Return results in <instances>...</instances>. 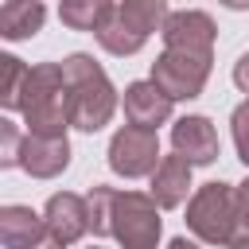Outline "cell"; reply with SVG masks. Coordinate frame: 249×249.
Returning a JSON list of instances; mask_svg holds the SVG:
<instances>
[{"label": "cell", "mask_w": 249, "mask_h": 249, "mask_svg": "<svg viewBox=\"0 0 249 249\" xmlns=\"http://www.w3.org/2000/svg\"><path fill=\"white\" fill-rule=\"evenodd\" d=\"M62 78H66V93H70V121L86 132L101 128L113 113V89H109L101 66H93L89 54H70L62 62Z\"/></svg>", "instance_id": "1"}, {"label": "cell", "mask_w": 249, "mask_h": 249, "mask_svg": "<svg viewBox=\"0 0 249 249\" xmlns=\"http://www.w3.org/2000/svg\"><path fill=\"white\" fill-rule=\"evenodd\" d=\"M163 12H167L163 4H109V16L101 19L97 39L113 54H132L148 39V31L163 19Z\"/></svg>", "instance_id": "2"}, {"label": "cell", "mask_w": 249, "mask_h": 249, "mask_svg": "<svg viewBox=\"0 0 249 249\" xmlns=\"http://www.w3.org/2000/svg\"><path fill=\"white\" fill-rule=\"evenodd\" d=\"M117 241L124 249H152L156 237H160V218H156V206L144 198V195H117L113 198V226Z\"/></svg>", "instance_id": "3"}, {"label": "cell", "mask_w": 249, "mask_h": 249, "mask_svg": "<svg viewBox=\"0 0 249 249\" xmlns=\"http://www.w3.org/2000/svg\"><path fill=\"white\" fill-rule=\"evenodd\" d=\"M237 222V202L226 183H210L195 202H191V226L206 241H230Z\"/></svg>", "instance_id": "4"}, {"label": "cell", "mask_w": 249, "mask_h": 249, "mask_svg": "<svg viewBox=\"0 0 249 249\" xmlns=\"http://www.w3.org/2000/svg\"><path fill=\"white\" fill-rule=\"evenodd\" d=\"M206 70H210V54H191V51H167L156 70H152V82L167 93V97H195L206 82Z\"/></svg>", "instance_id": "5"}, {"label": "cell", "mask_w": 249, "mask_h": 249, "mask_svg": "<svg viewBox=\"0 0 249 249\" xmlns=\"http://www.w3.org/2000/svg\"><path fill=\"white\" fill-rule=\"evenodd\" d=\"M156 156H160L156 152V132L136 128V124H128L124 132H117L113 148H109V163L121 175H144V171H152Z\"/></svg>", "instance_id": "6"}, {"label": "cell", "mask_w": 249, "mask_h": 249, "mask_svg": "<svg viewBox=\"0 0 249 249\" xmlns=\"http://www.w3.org/2000/svg\"><path fill=\"white\" fill-rule=\"evenodd\" d=\"M167 51H191V54H210L214 43V23L206 12H175L163 23Z\"/></svg>", "instance_id": "7"}, {"label": "cell", "mask_w": 249, "mask_h": 249, "mask_svg": "<svg viewBox=\"0 0 249 249\" xmlns=\"http://www.w3.org/2000/svg\"><path fill=\"white\" fill-rule=\"evenodd\" d=\"M124 113H128V121L136 124V128H156L167 113H171V97L156 86V82H132L128 89H124Z\"/></svg>", "instance_id": "8"}, {"label": "cell", "mask_w": 249, "mask_h": 249, "mask_svg": "<svg viewBox=\"0 0 249 249\" xmlns=\"http://www.w3.org/2000/svg\"><path fill=\"white\" fill-rule=\"evenodd\" d=\"M89 226V210L82 206L78 195H54L47 202V230L54 237V245H66L74 237H82Z\"/></svg>", "instance_id": "9"}, {"label": "cell", "mask_w": 249, "mask_h": 249, "mask_svg": "<svg viewBox=\"0 0 249 249\" xmlns=\"http://www.w3.org/2000/svg\"><path fill=\"white\" fill-rule=\"evenodd\" d=\"M175 148L183 160H195V163H210L218 156V132L210 128L206 117H183L175 124Z\"/></svg>", "instance_id": "10"}, {"label": "cell", "mask_w": 249, "mask_h": 249, "mask_svg": "<svg viewBox=\"0 0 249 249\" xmlns=\"http://www.w3.org/2000/svg\"><path fill=\"white\" fill-rule=\"evenodd\" d=\"M66 136H27L23 140V152H19V163L31 171V175H54L66 167Z\"/></svg>", "instance_id": "11"}, {"label": "cell", "mask_w": 249, "mask_h": 249, "mask_svg": "<svg viewBox=\"0 0 249 249\" xmlns=\"http://www.w3.org/2000/svg\"><path fill=\"white\" fill-rule=\"evenodd\" d=\"M39 218L27 206H8L0 218V241L4 249H39Z\"/></svg>", "instance_id": "12"}, {"label": "cell", "mask_w": 249, "mask_h": 249, "mask_svg": "<svg viewBox=\"0 0 249 249\" xmlns=\"http://www.w3.org/2000/svg\"><path fill=\"white\" fill-rule=\"evenodd\" d=\"M43 16H47V8L35 0H8V4H0V31L8 39H27L39 31Z\"/></svg>", "instance_id": "13"}, {"label": "cell", "mask_w": 249, "mask_h": 249, "mask_svg": "<svg viewBox=\"0 0 249 249\" xmlns=\"http://www.w3.org/2000/svg\"><path fill=\"white\" fill-rule=\"evenodd\" d=\"M187 187H191V167H187V160H183V156H171V160H163V163L156 167L152 195H156L163 206H175V202H183Z\"/></svg>", "instance_id": "14"}, {"label": "cell", "mask_w": 249, "mask_h": 249, "mask_svg": "<svg viewBox=\"0 0 249 249\" xmlns=\"http://www.w3.org/2000/svg\"><path fill=\"white\" fill-rule=\"evenodd\" d=\"M58 16H62V23H70L78 31H97L101 19L109 16V4H93V0H86V4H62Z\"/></svg>", "instance_id": "15"}, {"label": "cell", "mask_w": 249, "mask_h": 249, "mask_svg": "<svg viewBox=\"0 0 249 249\" xmlns=\"http://www.w3.org/2000/svg\"><path fill=\"white\" fill-rule=\"evenodd\" d=\"M233 136H237V148H241V160L249 163V105L233 113Z\"/></svg>", "instance_id": "16"}, {"label": "cell", "mask_w": 249, "mask_h": 249, "mask_svg": "<svg viewBox=\"0 0 249 249\" xmlns=\"http://www.w3.org/2000/svg\"><path fill=\"white\" fill-rule=\"evenodd\" d=\"M233 78H237V86H241V89H249V54H241V58H237Z\"/></svg>", "instance_id": "17"}, {"label": "cell", "mask_w": 249, "mask_h": 249, "mask_svg": "<svg viewBox=\"0 0 249 249\" xmlns=\"http://www.w3.org/2000/svg\"><path fill=\"white\" fill-rule=\"evenodd\" d=\"M171 249H195V245H191V241H183V237H175V241H171Z\"/></svg>", "instance_id": "18"}, {"label": "cell", "mask_w": 249, "mask_h": 249, "mask_svg": "<svg viewBox=\"0 0 249 249\" xmlns=\"http://www.w3.org/2000/svg\"><path fill=\"white\" fill-rule=\"evenodd\" d=\"M39 249H58V245H39Z\"/></svg>", "instance_id": "19"}]
</instances>
